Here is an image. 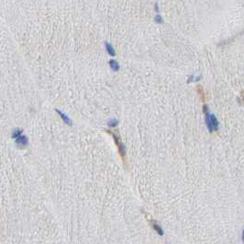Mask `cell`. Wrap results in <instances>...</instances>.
<instances>
[{"label":"cell","instance_id":"1","mask_svg":"<svg viewBox=\"0 0 244 244\" xmlns=\"http://www.w3.org/2000/svg\"><path fill=\"white\" fill-rule=\"evenodd\" d=\"M108 133H110L113 139H114V141H115V144L117 145L118 147V152H119V155H120V157L122 158L123 162H125V158H126V147L125 145H124V143L121 141L120 139V137H119L118 135H117V134L115 132H112V131H109V130H107Z\"/></svg>","mask_w":244,"mask_h":244},{"label":"cell","instance_id":"2","mask_svg":"<svg viewBox=\"0 0 244 244\" xmlns=\"http://www.w3.org/2000/svg\"><path fill=\"white\" fill-rule=\"evenodd\" d=\"M16 145L18 148L19 149H23V148H26L29 144V139L26 135H20L19 137H18L16 139Z\"/></svg>","mask_w":244,"mask_h":244},{"label":"cell","instance_id":"3","mask_svg":"<svg viewBox=\"0 0 244 244\" xmlns=\"http://www.w3.org/2000/svg\"><path fill=\"white\" fill-rule=\"evenodd\" d=\"M55 111L57 112V114L58 115L61 117V118L63 119V121L66 124V125H68V126H72V120H71V118H70L65 113H63V111H61V110H59V109H55Z\"/></svg>","mask_w":244,"mask_h":244},{"label":"cell","instance_id":"4","mask_svg":"<svg viewBox=\"0 0 244 244\" xmlns=\"http://www.w3.org/2000/svg\"><path fill=\"white\" fill-rule=\"evenodd\" d=\"M151 225H152V227L153 230H155V231L159 234V235H160V236H163L164 231H163V230H162V228L157 223V221L152 220V221H151Z\"/></svg>","mask_w":244,"mask_h":244},{"label":"cell","instance_id":"5","mask_svg":"<svg viewBox=\"0 0 244 244\" xmlns=\"http://www.w3.org/2000/svg\"><path fill=\"white\" fill-rule=\"evenodd\" d=\"M210 118H211V122H212V126H213V128H214V131H217L218 128H220V122H218L217 118L215 115H214L213 113H211Z\"/></svg>","mask_w":244,"mask_h":244},{"label":"cell","instance_id":"6","mask_svg":"<svg viewBox=\"0 0 244 244\" xmlns=\"http://www.w3.org/2000/svg\"><path fill=\"white\" fill-rule=\"evenodd\" d=\"M105 47H106V50H107V53L109 54V55L112 56V57L116 56V51H115V49H114V47L111 45L110 43L106 41V42H105Z\"/></svg>","mask_w":244,"mask_h":244},{"label":"cell","instance_id":"7","mask_svg":"<svg viewBox=\"0 0 244 244\" xmlns=\"http://www.w3.org/2000/svg\"><path fill=\"white\" fill-rule=\"evenodd\" d=\"M109 66H110L111 70L113 72H118L119 69H120V65H119V63L116 61V60H110L109 61Z\"/></svg>","mask_w":244,"mask_h":244},{"label":"cell","instance_id":"8","mask_svg":"<svg viewBox=\"0 0 244 244\" xmlns=\"http://www.w3.org/2000/svg\"><path fill=\"white\" fill-rule=\"evenodd\" d=\"M22 132H23V130H22L21 128H15L14 130L12 131L11 138H12V139H17L18 137H19L20 135H22Z\"/></svg>","mask_w":244,"mask_h":244},{"label":"cell","instance_id":"9","mask_svg":"<svg viewBox=\"0 0 244 244\" xmlns=\"http://www.w3.org/2000/svg\"><path fill=\"white\" fill-rule=\"evenodd\" d=\"M118 125V120L117 118H111L109 119V121L107 122V126L109 128H116Z\"/></svg>","mask_w":244,"mask_h":244},{"label":"cell","instance_id":"10","mask_svg":"<svg viewBox=\"0 0 244 244\" xmlns=\"http://www.w3.org/2000/svg\"><path fill=\"white\" fill-rule=\"evenodd\" d=\"M154 21H155V23H157V24L162 25V24H163V18L160 14H156L155 17H154Z\"/></svg>","mask_w":244,"mask_h":244},{"label":"cell","instance_id":"11","mask_svg":"<svg viewBox=\"0 0 244 244\" xmlns=\"http://www.w3.org/2000/svg\"><path fill=\"white\" fill-rule=\"evenodd\" d=\"M154 11L156 12V14L160 13V7H159V4H158V3L154 4Z\"/></svg>","mask_w":244,"mask_h":244},{"label":"cell","instance_id":"12","mask_svg":"<svg viewBox=\"0 0 244 244\" xmlns=\"http://www.w3.org/2000/svg\"><path fill=\"white\" fill-rule=\"evenodd\" d=\"M193 81H195V76L192 75V74H191V75H189V76H188L187 83H188V84H190V83H192Z\"/></svg>","mask_w":244,"mask_h":244},{"label":"cell","instance_id":"13","mask_svg":"<svg viewBox=\"0 0 244 244\" xmlns=\"http://www.w3.org/2000/svg\"><path fill=\"white\" fill-rule=\"evenodd\" d=\"M201 78H202V76H201V75H197V76H195V82H198L199 80H200Z\"/></svg>","mask_w":244,"mask_h":244},{"label":"cell","instance_id":"14","mask_svg":"<svg viewBox=\"0 0 244 244\" xmlns=\"http://www.w3.org/2000/svg\"><path fill=\"white\" fill-rule=\"evenodd\" d=\"M242 241L244 242V230H243V231H242Z\"/></svg>","mask_w":244,"mask_h":244}]
</instances>
